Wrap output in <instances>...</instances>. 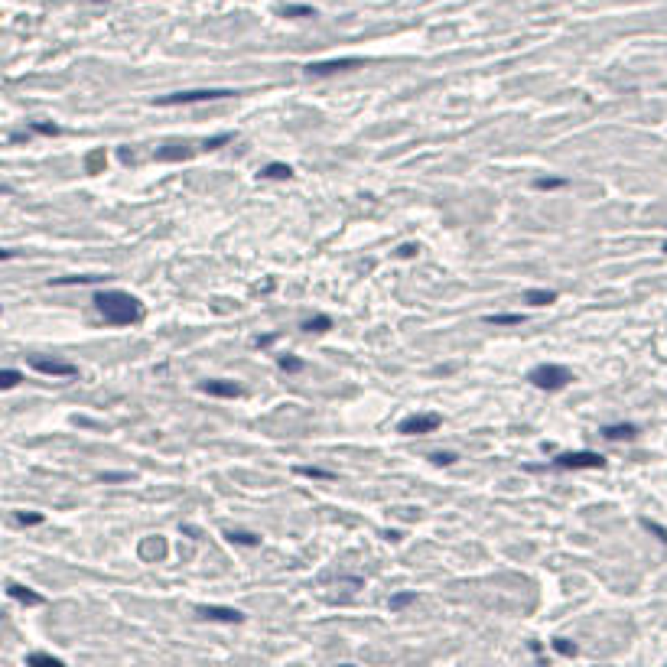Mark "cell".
Segmentation results:
<instances>
[{"label":"cell","instance_id":"cell-1","mask_svg":"<svg viewBox=\"0 0 667 667\" xmlns=\"http://www.w3.org/2000/svg\"><path fill=\"white\" fill-rule=\"evenodd\" d=\"M92 303L111 326H134V322L144 319V303L124 290H98Z\"/></svg>","mask_w":667,"mask_h":667},{"label":"cell","instance_id":"cell-2","mask_svg":"<svg viewBox=\"0 0 667 667\" xmlns=\"http://www.w3.org/2000/svg\"><path fill=\"white\" fill-rule=\"evenodd\" d=\"M238 92L231 88H192V92H173V95H163L156 98L154 105L160 107H176V105H202V101H225V98H235Z\"/></svg>","mask_w":667,"mask_h":667},{"label":"cell","instance_id":"cell-3","mask_svg":"<svg viewBox=\"0 0 667 667\" xmlns=\"http://www.w3.org/2000/svg\"><path fill=\"white\" fill-rule=\"evenodd\" d=\"M528 381L540 391H563L570 381H573V371L563 368V365H537L528 371Z\"/></svg>","mask_w":667,"mask_h":667},{"label":"cell","instance_id":"cell-4","mask_svg":"<svg viewBox=\"0 0 667 667\" xmlns=\"http://www.w3.org/2000/svg\"><path fill=\"white\" fill-rule=\"evenodd\" d=\"M439 423H443L439 414H410L397 423V433H404V437H423V433L439 429Z\"/></svg>","mask_w":667,"mask_h":667},{"label":"cell","instance_id":"cell-5","mask_svg":"<svg viewBox=\"0 0 667 667\" xmlns=\"http://www.w3.org/2000/svg\"><path fill=\"white\" fill-rule=\"evenodd\" d=\"M557 469H606V456L589 453V449H580V453H560L553 459Z\"/></svg>","mask_w":667,"mask_h":667},{"label":"cell","instance_id":"cell-6","mask_svg":"<svg viewBox=\"0 0 667 667\" xmlns=\"http://www.w3.org/2000/svg\"><path fill=\"white\" fill-rule=\"evenodd\" d=\"M361 65V59L358 55H346V59H329V62H309L306 65V72L309 75H316V78H322V75H336V72H348V69H358Z\"/></svg>","mask_w":667,"mask_h":667},{"label":"cell","instance_id":"cell-7","mask_svg":"<svg viewBox=\"0 0 667 667\" xmlns=\"http://www.w3.org/2000/svg\"><path fill=\"white\" fill-rule=\"evenodd\" d=\"M30 365L39 371V375H53V378H75L78 375V365H72V361H59V358H33Z\"/></svg>","mask_w":667,"mask_h":667},{"label":"cell","instance_id":"cell-8","mask_svg":"<svg viewBox=\"0 0 667 667\" xmlns=\"http://www.w3.org/2000/svg\"><path fill=\"white\" fill-rule=\"evenodd\" d=\"M196 612H199L206 621H228V625L245 621V612H238V609H231V606H199Z\"/></svg>","mask_w":667,"mask_h":667},{"label":"cell","instance_id":"cell-9","mask_svg":"<svg viewBox=\"0 0 667 667\" xmlns=\"http://www.w3.org/2000/svg\"><path fill=\"white\" fill-rule=\"evenodd\" d=\"M166 537H160V534H154V537H144L140 540V547H137V553H140V560H146V563H156V560H163L166 557Z\"/></svg>","mask_w":667,"mask_h":667},{"label":"cell","instance_id":"cell-10","mask_svg":"<svg viewBox=\"0 0 667 667\" xmlns=\"http://www.w3.org/2000/svg\"><path fill=\"white\" fill-rule=\"evenodd\" d=\"M202 391L212 394V397H241V388L235 381H222V378H212V381H202Z\"/></svg>","mask_w":667,"mask_h":667},{"label":"cell","instance_id":"cell-11","mask_svg":"<svg viewBox=\"0 0 667 667\" xmlns=\"http://www.w3.org/2000/svg\"><path fill=\"white\" fill-rule=\"evenodd\" d=\"M602 437L612 439V443H621V439H635V437H638V427H635V423H609V427H602Z\"/></svg>","mask_w":667,"mask_h":667},{"label":"cell","instance_id":"cell-12","mask_svg":"<svg viewBox=\"0 0 667 667\" xmlns=\"http://www.w3.org/2000/svg\"><path fill=\"white\" fill-rule=\"evenodd\" d=\"M7 596L16 599V602H23V606H43V596L33 592L30 586H20V583H7Z\"/></svg>","mask_w":667,"mask_h":667},{"label":"cell","instance_id":"cell-13","mask_svg":"<svg viewBox=\"0 0 667 667\" xmlns=\"http://www.w3.org/2000/svg\"><path fill=\"white\" fill-rule=\"evenodd\" d=\"M154 156L156 160H189L192 150H189V144H163Z\"/></svg>","mask_w":667,"mask_h":667},{"label":"cell","instance_id":"cell-14","mask_svg":"<svg viewBox=\"0 0 667 667\" xmlns=\"http://www.w3.org/2000/svg\"><path fill=\"white\" fill-rule=\"evenodd\" d=\"M105 166H107V154H105V146H95L92 154L85 156V173H105Z\"/></svg>","mask_w":667,"mask_h":667},{"label":"cell","instance_id":"cell-15","mask_svg":"<svg viewBox=\"0 0 667 667\" xmlns=\"http://www.w3.org/2000/svg\"><path fill=\"white\" fill-rule=\"evenodd\" d=\"M105 277L98 274H82V277H59V280H53V287H85V284H101Z\"/></svg>","mask_w":667,"mask_h":667},{"label":"cell","instance_id":"cell-16","mask_svg":"<svg viewBox=\"0 0 667 667\" xmlns=\"http://www.w3.org/2000/svg\"><path fill=\"white\" fill-rule=\"evenodd\" d=\"M553 299H557L553 290H524V303H530V306H550Z\"/></svg>","mask_w":667,"mask_h":667},{"label":"cell","instance_id":"cell-17","mask_svg":"<svg viewBox=\"0 0 667 667\" xmlns=\"http://www.w3.org/2000/svg\"><path fill=\"white\" fill-rule=\"evenodd\" d=\"M290 176H293L290 163H267L261 169V179H290Z\"/></svg>","mask_w":667,"mask_h":667},{"label":"cell","instance_id":"cell-18","mask_svg":"<svg viewBox=\"0 0 667 667\" xmlns=\"http://www.w3.org/2000/svg\"><path fill=\"white\" fill-rule=\"evenodd\" d=\"M225 537H228L231 544H238V547H257L261 544V537L251 534V530H225Z\"/></svg>","mask_w":667,"mask_h":667},{"label":"cell","instance_id":"cell-19","mask_svg":"<svg viewBox=\"0 0 667 667\" xmlns=\"http://www.w3.org/2000/svg\"><path fill=\"white\" fill-rule=\"evenodd\" d=\"M26 664L30 667H39V664L43 667H62L65 661L55 658V654H46V651H33V654H26Z\"/></svg>","mask_w":667,"mask_h":667},{"label":"cell","instance_id":"cell-20","mask_svg":"<svg viewBox=\"0 0 667 667\" xmlns=\"http://www.w3.org/2000/svg\"><path fill=\"white\" fill-rule=\"evenodd\" d=\"M280 14L290 16V20H306V16H316V7H309V4H287Z\"/></svg>","mask_w":667,"mask_h":667},{"label":"cell","instance_id":"cell-21","mask_svg":"<svg viewBox=\"0 0 667 667\" xmlns=\"http://www.w3.org/2000/svg\"><path fill=\"white\" fill-rule=\"evenodd\" d=\"M485 322H491V326H521L524 316L521 313H498V316H489Z\"/></svg>","mask_w":667,"mask_h":667},{"label":"cell","instance_id":"cell-22","mask_svg":"<svg viewBox=\"0 0 667 667\" xmlns=\"http://www.w3.org/2000/svg\"><path fill=\"white\" fill-rule=\"evenodd\" d=\"M563 186H567V179H560V176H540V179H534V189H540V192L563 189Z\"/></svg>","mask_w":667,"mask_h":667},{"label":"cell","instance_id":"cell-23","mask_svg":"<svg viewBox=\"0 0 667 667\" xmlns=\"http://www.w3.org/2000/svg\"><path fill=\"white\" fill-rule=\"evenodd\" d=\"M303 329L306 332H326V329H332V319L329 316H313V319L303 322Z\"/></svg>","mask_w":667,"mask_h":667},{"label":"cell","instance_id":"cell-24","mask_svg":"<svg viewBox=\"0 0 667 667\" xmlns=\"http://www.w3.org/2000/svg\"><path fill=\"white\" fill-rule=\"evenodd\" d=\"M410 602H417V592H397V596H391V612H400V609H407Z\"/></svg>","mask_w":667,"mask_h":667},{"label":"cell","instance_id":"cell-25","mask_svg":"<svg viewBox=\"0 0 667 667\" xmlns=\"http://www.w3.org/2000/svg\"><path fill=\"white\" fill-rule=\"evenodd\" d=\"M550 644H553V651L563 654V658H573V654H576V644L570 641V638H553Z\"/></svg>","mask_w":667,"mask_h":667},{"label":"cell","instance_id":"cell-26","mask_svg":"<svg viewBox=\"0 0 667 667\" xmlns=\"http://www.w3.org/2000/svg\"><path fill=\"white\" fill-rule=\"evenodd\" d=\"M30 131L33 134H43V137H59V127H55V124H49V121H33Z\"/></svg>","mask_w":667,"mask_h":667},{"label":"cell","instance_id":"cell-27","mask_svg":"<svg viewBox=\"0 0 667 667\" xmlns=\"http://www.w3.org/2000/svg\"><path fill=\"white\" fill-rule=\"evenodd\" d=\"M20 381H23V375H20V371H14V368H7V371H4V375H0V388H4V391H10V388H16V384H20Z\"/></svg>","mask_w":667,"mask_h":667},{"label":"cell","instance_id":"cell-28","mask_svg":"<svg viewBox=\"0 0 667 667\" xmlns=\"http://www.w3.org/2000/svg\"><path fill=\"white\" fill-rule=\"evenodd\" d=\"M277 365H280L284 371H299V368H303V358H297V355H280V358H277Z\"/></svg>","mask_w":667,"mask_h":667},{"label":"cell","instance_id":"cell-29","mask_svg":"<svg viewBox=\"0 0 667 667\" xmlns=\"http://www.w3.org/2000/svg\"><path fill=\"white\" fill-rule=\"evenodd\" d=\"M297 472L299 476H306V479H336L332 472H326V469H309V466H299Z\"/></svg>","mask_w":667,"mask_h":667},{"label":"cell","instance_id":"cell-30","mask_svg":"<svg viewBox=\"0 0 667 667\" xmlns=\"http://www.w3.org/2000/svg\"><path fill=\"white\" fill-rule=\"evenodd\" d=\"M16 524H43V514H36V511H20L16 514Z\"/></svg>","mask_w":667,"mask_h":667},{"label":"cell","instance_id":"cell-31","mask_svg":"<svg viewBox=\"0 0 667 667\" xmlns=\"http://www.w3.org/2000/svg\"><path fill=\"white\" fill-rule=\"evenodd\" d=\"M231 140V134H218V137H208L206 140V150H218V146H225Z\"/></svg>","mask_w":667,"mask_h":667},{"label":"cell","instance_id":"cell-32","mask_svg":"<svg viewBox=\"0 0 667 667\" xmlns=\"http://www.w3.org/2000/svg\"><path fill=\"white\" fill-rule=\"evenodd\" d=\"M429 459L437 462V466H453V462H456V453H433Z\"/></svg>","mask_w":667,"mask_h":667},{"label":"cell","instance_id":"cell-33","mask_svg":"<svg viewBox=\"0 0 667 667\" xmlns=\"http://www.w3.org/2000/svg\"><path fill=\"white\" fill-rule=\"evenodd\" d=\"M417 251H420V247H417V245H400V247H397V257H404V261H410V257H417Z\"/></svg>","mask_w":667,"mask_h":667},{"label":"cell","instance_id":"cell-34","mask_svg":"<svg viewBox=\"0 0 667 667\" xmlns=\"http://www.w3.org/2000/svg\"><path fill=\"white\" fill-rule=\"evenodd\" d=\"M101 479H105V482H127V479H131V472H105Z\"/></svg>","mask_w":667,"mask_h":667},{"label":"cell","instance_id":"cell-35","mask_svg":"<svg viewBox=\"0 0 667 667\" xmlns=\"http://www.w3.org/2000/svg\"><path fill=\"white\" fill-rule=\"evenodd\" d=\"M644 528H648V530H654V534H658L661 540H667V530L661 528V524H654V521H644Z\"/></svg>","mask_w":667,"mask_h":667},{"label":"cell","instance_id":"cell-36","mask_svg":"<svg viewBox=\"0 0 667 667\" xmlns=\"http://www.w3.org/2000/svg\"><path fill=\"white\" fill-rule=\"evenodd\" d=\"M95 4H107V0H95Z\"/></svg>","mask_w":667,"mask_h":667},{"label":"cell","instance_id":"cell-37","mask_svg":"<svg viewBox=\"0 0 667 667\" xmlns=\"http://www.w3.org/2000/svg\"><path fill=\"white\" fill-rule=\"evenodd\" d=\"M664 251H667V245H664Z\"/></svg>","mask_w":667,"mask_h":667}]
</instances>
